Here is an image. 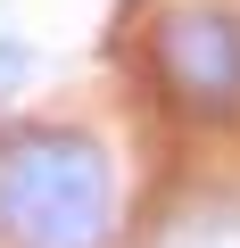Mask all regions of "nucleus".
<instances>
[{
  "mask_svg": "<svg viewBox=\"0 0 240 248\" xmlns=\"http://www.w3.org/2000/svg\"><path fill=\"white\" fill-rule=\"evenodd\" d=\"M0 240L99 248L108 240V157L83 133H9L0 141Z\"/></svg>",
  "mask_w": 240,
  "mask_h": 248,
  "instance_id": "nucleus-1",
  "label": "nucleus"
},
{
  "mask_svg": "<svg viewBox=\"0 0 240 248\" xmlns=\"http://www.w3.org/2000/svg\"><path fill=\"white\" fill-rule=\"evenodd\" d=\"M158 66H166V83H174L191 108H207V116L240 108V17H224V9H182V17H166Z\"/></svg>",
  "mask_w": 240,
  "mask_h": 248,
  "instance_id": "nucleus-2",
  "label": "nucleus"
},
{
  "mask_svg": "<svg viewBox=\"0 0 240 248\" xmlns=\"http://www.w3.org/2000/svg\"><path fill=\"white\" fill-rule=\"evenodd\" d=\"M25 66H33V50H25V42H0V83H17Z\"/></svg>",
  "mask_w": 240,
  "mask_h": 248,
  "instance_id": "nucleus-3",
  "label": "nucleus"
},
{
  "mask_svg": "<svg viewBox=\"0 0 240 248\" xmlns=\"http://www.w3.org/2000/svg\"><path fill=\"white\" fill-rule=\"evenodd\" d=\"M191 248H215V240H207V232H199V240H191Z\"/></svg>",
  "mask_w": 240,
  "mask_h": 248,
  "instance_id": "nucleus-4",
  "label": "nucleus"
}]
</instances>
